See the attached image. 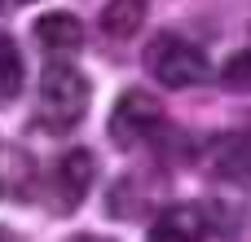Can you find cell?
Returning <instances> with one entry per match:
<instances>
[{"label": "cell", "instance_id": "1", "mask_svg": "<svg viewBox=\"0 0 251 242\" xmlns=\"http://www.w3.org/2000/svg\"><path fill=\"white\" fill-rule=\"evenodd\" d=\"M88 101H93L88 75L71 62H49L35 93V123L44 132H66L88 115Z\"/></svg>", "mask_w": 251, "mask_h": 242}, {"label": "cell", "instance_id": "2", "mask_svg": "<svg viewBox=\"0 0 251 242\" xmlns=\"http://www.w3.org/2000/svg\"><path fill=\"white\" fill-rule=\"evenodd\" d=\"M146 71H150L163 88H199V84H207L212 62H207V53H203L194 40L163 31V35H154L150 48H146Z\"/></svg>", "mask_w": 251, "mask_h": 242}, {"label": "cell", "instance_id": "3", "mask_svg": "<svg viewBox=\"0 0 251 242\" xmlns=\"http://www.w3.org/2000/svg\"><path fill=\"white\" fill-rule=\"evenodd\" d=\"M163 128H168V110L154 93H146V88L119 93V101L110 110V141L119 150H141V145L159 141Z\"/></svg>", "mask_w": 251, "mask_h": 242}, {"label": "cell", "instance_id": "4", "mask_svg": "<svg viewBox=\"0 0 251 242\" xmlns=\"http://www.w3.org/2000/svg\"><path fill=\"white\" fill-rule=\"evenodd\" d=\"M93 181H97V159H93L88 150H66V154L53 163L49 181H44V190H49V212H57V216L75 212V207L88 198Z\"/></svg>", "mask_w": 251, "mask_h": 242}, {"label": "cell", "instance_id": "5", "mask_svg": "<svg viewBox=\"0 0 251 242\" xmlns=\"http://www.w3.org/2000/svg\"><path fill=\"white\" fill-rule=\"evenodd\" d=\"M212 234V216L199 203H172L154 216L146 242H207Z\"/></svg>", "mask_w": 251, "mask_h": 242}, {"label": "cell", "instance_id": "6", "mask_svg": "<svg viewBox=\"0 0 251 242\" xmlns=\"http://www.w3.org/2000/svg\"><path fill=\"white\" fill-rule=\"evenodd\" d=\"M212 172L229 185H251V123L212 145Z\"/></svg>", "mask_w": 251, "mask_h": 242}, {"label": "cell", "instance_id": "7", "mask_svg": "<svg viewBox=\"0 0 251 242\" xmlns=\"http://www.w3.org/2000/svg\"><path fill=\"white\" fill-rule=\"evenodd\" d=\"M35 190V159L0 137V198H31Z\"/></svg>", "mask_w": 251, "mask_h": 242}, {"label": "cell", "instance_id": "8", "mask_svg": "<svg viewBox=\"0 0 251 242\" xmlns=\"http://www.w3.org/2000/svg\"><path fill=\"white\" fill-rule=\"evenodd\" d=\"M35 40H40V48H49L53 62H57V53L66 57V53H75V48L84 44V26H79L75 13H44V18L35 22Z\"/></svg>", "mask_w": 251, "mask_h": 242}, {"label": "cell", "instance_id": "9", "mask_svg": "<svg viewBox=\"0 0 251 242\" xmlns=\"http://www.w3.org/2000/svg\"><path fill=\"white\" fill-rule=\"evenodd\" d=\"M22 84H26V71H22V53L13 44L9 31H0V106H13L22 97Z\"/></svg>", "mask_w": 251, "mask_h": 242}, {"label": "cell", "instance_id": "10", "mask_svg": "<svg viewBox=\"0 0 251 242\" xmlns=\"http://www.w3.org/2000/svg\"><path fill=\"white\" fill-rule=\"evenodd\" d=\"M146 18V0H110L106 13H101V31L115 35V40H128Z\"/></svg>", "mask_w": 251, "mask_h": 242}, {"label": "cell", "instance_id": "11", "mask_svg": "<svg viewBox=\"0 0 251 242\" xmlns=\"http://www.w3.org/2000/svg\"><path fill=\"white\" fill-rule=\"evenodd\" d=\"M221 84L229 93H251V48H238L225 66H221Z\"/></svg>", "mask_w": 251, "mask_h": 242}, {"label": "cell", "instance_id": "12", "mask_svg": "<svg viewBox=\"0 0 251 242\" xmlns=\"http://www.w3.org/2000/svg\"><path fill=\"white\" fill-rule=\"evenodd\" d=\"M71 242H115V238H106V234H75Z\"/></svg>", "mask_w": 251, "mask_h": 242}, {"label": "cell", "instance_id": "13", "mask_svg": "<svg viewBox=\"0 0 251 242\" xmlns=\"http://www.w3.org/2000/svg\"><path fill=\"white\" fill-rule=\"evenodd\" d=\"M0 242H18V238H13V234H9V229H0Z\"/></svg>", "mask_w": 251, "mask_h": 242}]
</instances>
